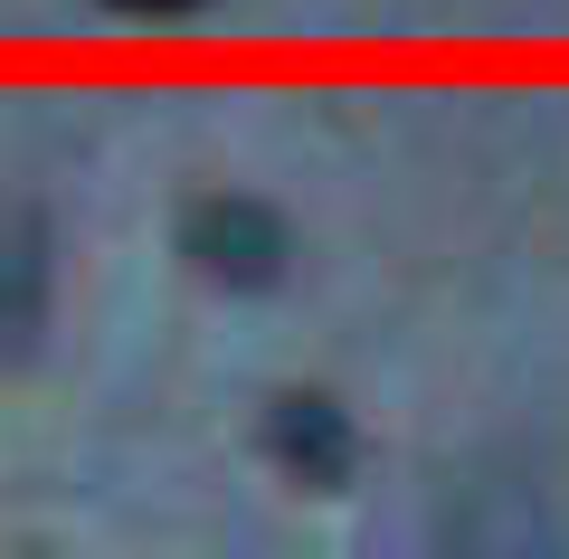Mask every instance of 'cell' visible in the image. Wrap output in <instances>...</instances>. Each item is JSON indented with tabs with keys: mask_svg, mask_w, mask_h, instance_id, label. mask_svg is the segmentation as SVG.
Wrapping results in <instances>:
<instances>
[{
	"mask_svg": "<svg viewBox=\"0 0 569 559\" xmlns=\"http://www.w3.org/2000/svg\"><path fill=\"white\" fill-rule=\"evenodd\" d=\"M181 257L200 266L209 285H276L284 257H295V238H284V219L266 200H247V190H209V200L181 209Z\"/></svg>",
	"mask_w": 569,
	"mask_h": 559,
	"instance_id": "obj_1",
	"label": "cell"
},
{
	"mask_svg": "<svg viewBox=\"0 0 569 559\" xmlns=\"http://www.w3.org/2000/svg\"><path fill=\"white\" fill-rule=\"evenodd\" d=\"M266 456L295 483H313V493H342L351 465H361V437H351V418L323 389H284V399L266 408Z\"/></svg>",
	"mask_w": 569,
	"mask_h": 559,
	"instance_id": "obj_2",
	"label": "cell"
},
{
	"mask_svg": "<svg viewBox=\"0 0 569 559\" xmlns=\"http://www.w3.org/2000/svg\"><path fill=\"white\" fill-rule=\"evenodd\" d=\"M48 322V228L39 219H10L0 228V360L29 351Z\"/></svg>",
	"mask_w": 569,
	"mask_h": 559,
	"instance_id": "obj_3",
	"label": "cell"
},
{
	"mask_svg": "<svg viewBox=\"0 0 569 559\" xmlns=\"http://www.w3.org/2000/svg\"><path fill=\"white\" fill-rule=\"evenodd\" d=\"M104 10H123V20H190V10H209V0H104Z\"/></svg>",
	"mask_w": 569,
	"mask_h": 559,
	"instance_id": "obj_4",
	"label": "cell"
}]
</instances>
